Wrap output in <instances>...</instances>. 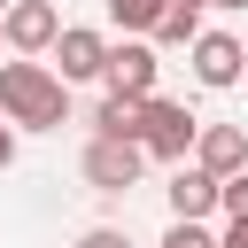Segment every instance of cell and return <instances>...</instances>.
<instances>
[{
	"mask_svg": "<svg viewBox=\"0 0 248 248\" xmlns=\"http://www.w3.org/2000/svg\"><path fill=\"white\" fill-rule=\"evenodd\" d=\"M0 116L8 132H62L70 124V85L46 70V62H0Z\"/></svg>",
	"mask_w": 248,
	"mask_h": 248,
	"instance_id": "obj_1",
	"label": "cell"
},
{
	"mask_svg": "<svg viewBox=\"0 0 248 248\" xmlns=\"http://www.w3.org/2000/svg\"><path fill=\"white\" fill-rule=\"evenodd\" d=\"M194 132H202V116H194L186 101L147 93V101H140V132H132V147H140L147 163H186V155H194Z\"/></svg>",
	"mask_w": 248,
	"mask_h": 248,
	"instance_id": "obj_2",
	"label": "cell"
},
{
	"mask_svg": "<svg viewBox=\"0 0 248 248\" xmlns=\"http://www.w3.org/2000/svg\"><path fill=\"white\" fill-rule=\"evenodd\" d=\"M54 31H62V16H54L46 0H8V8H0V46H16L23 62H31V54H46V46H54Z\"/></svg>",
	"mask_w": 248,
	"mask_h": 248,
	"instance_id": "obj_3",
	"label": "cell"
},
{
	"mask_svg": "<svg viewBox=\"0 0 248 248\" xmlns=\"http://www.w3.org/2000/svg\"><path fill=\"white\" fill-rule=\"evenodd\" d=\"M46 54H54L46 70H54L62 85H85V78H101V62H108V39H101V31H85V23H62Z\"/></svg>",
	"mask_w": 248,
	"mask_h": 248,
	"instance_id": "obj_4",
	"label": "cell"
},
{
	"mask_svg": "<svg viewBox=\"0 0 248 248\" xmlns=\"http://www.w3.org/2000/svg\"><path fill=\"white\" fill-rule=\"evenodd\" d=\"M155 70H163V62H155V46H147V39H116V46H108V62H101L108 93H124V101H147V93H155Z\"/></svg>",
	"mask_w": 248,
	"mask_h": 248,
	"instance_id": "obj_5",
	"label": "cell"
},
{
	"mask_svg": "<svg viewBox=\"0 0 248 248\" xmlns=\"http://www.w3.org/2000/svg\"><path fill=\"white\" fill-rule=\"evenodd\" d=\"M140 170H147V155H140L132 140H85V178H93L101 194H132Z\"/></svg>",
	"mask_w": 248,
	"mask_h": 248,
	"instance_id": "obj_6",
	"label": "cell"
},
{
	"mask_svg": "<svg viewBox=\"0 0 248 248\" xmlns=\"http://www.w3.org/2000/svg\"><path fill=\"white\" fill-rule=\"evenodd\" d=\"M186 54H194V78H202L209 93H225V85H240V70H248V46H240L232 31H202V39L186 46Z\"/></svg>",
	"mask_w": 248,
	"mask_h": 248,
	"instance_id": "obj_7",
	"label": "cell"
},
{
	"mask_svg": "<svg viewBox=\"0 0 248 248\" xmlns=\"http://www.w3.org/2000/svg\"><path fill=\"white\" fill-rule=\"evenodd\" d=\"M194 170H209V178L248 170V132H240V124H202V132H194Z\"/></svg>",
	"mask_w": 248,
	"mask_h": 248,
	"instance_id": "obj_8",
	"label": "cell"
},
{
	"mask_svg": "<svg viewBox=\"0 0 248 248\" xmlns=\"http://www.w3.org/2000/svg\"><path fill=\"white\" fill-rule=\"evenodd\" d=\"M163 194H170V225H209V217H217V178L194 170V163H178Z\"/></svg>",
	"mask_w": 248,
	"mask_h": 248,
	"instance_id": "obj_9",
	"label": "cell"
},
{
	"mask_svg": "<svg viewBox=\"0 0 248 248\" xmlns=\"http://www.w3.org/2000/svg\"><path fill=\"white\" fill-rule=\"evenodd\" d=\"M194 39H202V8H186V0H170L147 31V46H194Z\"/></svg>",
	"mask_w": 248,
	"mask_h": 248,
	"instance_id": "obj_10",
	"label": "cell"
},
{
	"mask_svg": "<svg viewBox=\"0 0 248 248\" xmlns=\"http://www.w3.org/2000/svg\"><path fill=\"white\" fill-rule=\"evenodd\" d=\"M132 132H140V101L108 93V101L93 108V140H132Z\"/></svg>",
	"mask_w": 248,
	"mask_h": 248,
	"instance_id": "obj_11",
	"label": "cell"
},
{
	"mask_svg": "<svg viewBox=\"0 0 248 248\" xmlns=\"http://www.w3.org/2000/svg\"><path fill=\"white\" fill-rule=\"evenodd\" d=\"M170 0H108V23L124 31V39H147L155 31V16H163Z\"/></svg>",
	"mask_w": 248,
	"mask_h": 248,
	"instance_id": "obj_12",
	"label": "cell"
},
{
	"mask_svg": "<svg viewBox=\"0 0 248 248\" xmlns=\"http://www.w3.org/2000/svg\"><path fill=\"white\" fill-rule=\"evenodd\" d=\"M217 209H225V225H248V170L217 178Z\"/></svg>",
	"mask_w": 248,
	"mask_h": 248,
	"instance_id": "obj_13",
	"label": "cell"
},
{
	"mask_svg": "<svg viewBox=\"0 0 248 248\" xmlns=\"http://www.w3.org/2000/svg\"><path fill=\"white\" fill-rule=\"evenodd\" d=\"M163 248H217V232H209V225H170Z\"/></svg>",
	"mask_w": 248,
	"mask_h": 248,
	"instance_id": "obj_14",
	"label": "cell"
},
{
	"mask_svg": "<svg viewBox=\"0 0 248 248\" xmlns=\"http://www.w3.org/2000/svg\"><path fill=\"white\" fill-rule=\"evenodd\" d=\"M78 248H132V240H124V232H116V225H93V232H85V240H78Z\"/></svg>",
	"mask_w": 248,
	"mask_h": 248,
	"instance_id": "obj_15",
	"label": "cell"
},
{
	"mask_svg": "<svg viewBox=\"0 0 248 248\" xmlns=\"http://www.w3.org/2000/svg\"><path fill=\"white\" fill-rule=\"evenodd\" d=\"M217 248H248V225H225V232H217Z\"/></svg>",
	"mask_w": 248,
	"mask_h": 248,
	"instance_id": "obj_16",
	"label": "cell"
},
{
	"mask_svg": "<svg viewBox=\"0 0 248 248\" xmlns=\"http://www.w3.org/2000/svg\"><path fill=\"white\" fill-rule=\"evenodd\" d=\"M16 163V132H8V116H0V170Z\"/></svg>",
	"mask_w": 248,
	"mask_h": 248,
	"instance_id": "obj_17",
	"label": "cell"
},
{
	"mask_svg": "<svg viewBox=\"0 0 248 248\" xmlns=\"http://www.w3.org/2000/svg\"><path fill=\"white\" fill-rule=\"evenodd\" d=\"M209 8H248V0H209Z\"/></svg>",
	"mask_w": 248,
	"mask_h": 248,
	"instance_id": "obj_18",
	"label": "cell"
},
{
	"mask_svg": "<svg viewBox=\"0 0 248 248\" xmlns=\"http://www.w3.org/2000/svg\"><path fill=\"white\" fill-rule=\"evenodd\" d=\"M186 8H209V0H186Z\"/></svg>",
	"mask_w": 248,
	"mask_h": 248,
	"instance_id": "obj_19",
	"label": "cell"
},
{
	"mask_svg": "<svg viewBox=\"0 0 248 248\" xmlns=\"http://www.w3.org/2000/svg\"><path fill=\"white\" fill-rule=\"evenodd\" d=\"M0 8H8V0H0Z\"/></svg>",
	"mask_w": 248,
	"mask_h": 248,
	"instance_id": "obj_20",
	"label": "cell"
}]
</instances>
